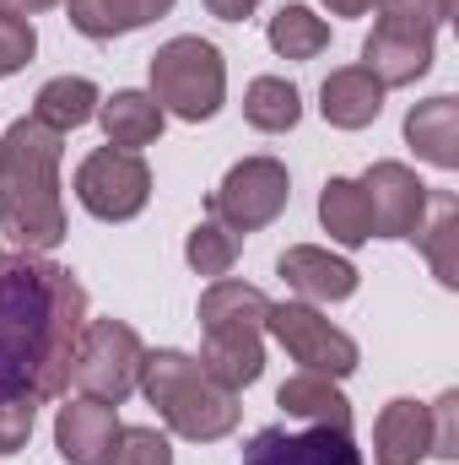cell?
Instances as JSON below:
<instances>
[{
    "mask_svg": "<svg viewBox=\"0 0 459 465\" xmlns=\"http://www.w3.org/2000/svg\"><path fill=\"white\" fill-rule=\"evenodd\" d=\"M287 201H292L287 163H276V157H243V163L228 168V179L211 190V217L243 238V232L270 228L287 212Z\"/></svg>",
    "mask_w": 459,
    "mask_h": 465,
    "instance_id": "6",
    "label": "cell"
},
{
    "mask_svg": "<svg viewBox=\"0 0 459 465\" xmlns=\"http://www.w3.org/2000/svg\"><path fill=\"white\" fill-rule=\"evenodd\" d=\"M384 109V87L362 71V65H341L325 76L319 87V114L330 119L336 130H367Z\"/></svg>",
    "mask_w": 459,
    "mask_h": 465,
    "instance_id": "15",
    "label": "cell"
},
{
    "mask_svg": "<svg viewBox=\"0 0 459 465\" xmlns=\"http://www.w3.org/2000/svg\"><path fill=\"white\" fill-rule=\"evenodd\" d=\"M243 465H362V450L341 428H259L243 444Z\"/></svg>",
    "mask_w": 459,
    "mask_h": 465,
    "instance_id": "10",
    "label": "cell"
},
{
    "mask_svg": "<svg viewBox=\"0 0 459 465\" xmlns=\"http://www.w3.org/2000/svg\"><path fill=\"white\" fill-rule=\"evenodd\" d=\"M141 357H146V347H141V336L124 320H87L82 347H76V368H71V384L82 395H93V401L119 406L141 384Z\"/></svg>",
    "mask_w": 459,
    "mask_h": 465,
    "instance_id": "5",
    "label": "cell"
},
{
    "mask_svg": "<svg viewBox=\"0 0 459 465\" xmlns=\"http://www.w3.org/2000/svg\"><path fill=\"white\" fill-rule=\"evenodd\" d=\"M60 152L65 135L33 114H22L0 135V232L11 249L49 254L65 238Z\"/></svg>",
    "mask_w": 459,
    "mask_h": 465,
    "instance_id": "2",
    "label": "cell"
},
{
    "mask_svg": "<svg viewBox=\"0 0 459 465\" xmlns=\"http://www.w3.org/2000/svg\"><path fill=\"white\" fill-rule=\"evenodd\" d=\"M119 433V411L109 401H93V395H76L60 406L54 417V450L65 465H103V455L114 450Z\"/></svg>",
    "mask_w": 459,
    "mask_h": 465,
    "instance_id": "11",
    "label": "cell"
},
{
    "mask_svg": "<svg viewBox=\"0 0 459 465\" xmlns=\"http://www.w3.org/2000/svg\"><path fill=\"white\" fill-rule=\"evenodd\" d=\"M76 201H82L98 223H130V217H141L146 201H151V168L141 163V152L98 146V152L82 157V168H76Z\"/></svg>",
    "mask_w": 459,
    "mask_h": 465,
    "instance_id": "7",
    "label": "cell"
},
{
    "mask_svg": "<svg viewBox=\"0 0 459 465\" xmlns=\"http://www.w3.org/2000/svg\"><path fill=\"white\" fill-rule=\"evenodd\" d=\"M265 331L287 347L292 362H303V373L346 379V373H356V362H362L356 341H351L346 331H336L314 303H270Z\"/></svg>",
    "mask_w": 459,
    "mask_h": 465,
    "instance_id": "8",
    "label": "cell"
},
{
    "mask_svg": "<svg viewBox=\"0 0 459 465\" xmlns=\"http://www.w3.org/2000/svg\"><path fill=\"white\" fill-rule=\"evenodd\" d=\"M60 0H0V11H16V16H33V11H49Z\"/></svg>",
    "mask_w": 459,
    "mask_h": 465,
    "instance_id": "34",
    "label": "cell"
},
{
    "mask_svg": "<svg viewBox=\"0 0 459 465\" xmlns=\"http://www.w3.org/2000/svg\"><path fill=\"white\" fill-rule=\"evenodd\" d=\"M87 331V287L49 254L0 249V401H60Z\"/></svg>",
    "mask_w": 459,
    "mask_h": 465,
    "instance_id": "1",
    "label": "cell"
},
{
    "mask_svg": "<svg viewBox=\"0 0 459 465\" xmlns=\"http://www.w3.org/2000/svg\"><path fill=\"white\" fill-rule=\"evenodd\" d=\"M151 98L162 104V114H179L184 124H200L222 109L228 98V65H222V49L184 33V38H168L157 54H151Z\"/></svg>",
    "mask_w": 459,
    "mask_h": 465,
    "instance_id": "4",
    "label": "cell"
},
{
    "mask_svg": "<svg viewBox=\"0 0 459 465\" xmlns=\"http://www.w3.org/2000/svg\"><path fill=\"white\" fill-rule=\"evenodd\" d=\"M276 406H281L292 422L351 433V401L336 390V379H325V373H292V379L276 390Z\"/></svg>",
    "mask_w": 459,
    "mask_h": 465,
    "instance_id": "17",
    "label": "cell"
},
{
    "mask_svg": "<svg viewBox=\"0 0 459 465\" xmlns=\"http://www.w3.org/2000/svg\"><path fill=\"white\" fill-rule=\"evenodd\" d=\"M416 243H422L433 276L444 287H459V201L449 190H433L427 195V217L416 228Z\"/></svg>",
    "mask_w": 459,
    "mask_h": 465,
    "instance_id": "22",
    "label": "cell"
},
{
    "mask_svg": "<svg viewBox=\"0 0 459 465\" xmlns=\"http://www.w3.org/2000/svg\"><path fill=\"white\" fill-rule=\"evenodd\" d=\"M65 11H71V27L82 38H98L103 44V38H124V33L168 16L173 0H65Z\"/></svg>",
    "mask_w": 459,
    "mask_h": 465,
    "instance_id": "19",
    "label": "cell"
},
{
    "mask_svg": "<svg viewBox=\"0 0 459 465\" xmlns=\"http://www.w3.org/2000/svg\"><path fill=\"white\" fill-rule=\"evenodd\" d=\"M195 362L222 390H249L265 373V341H259V331H206V347Z\"/></svg>",
    "mask_w": 459,
    "mask_h": 465,
    "instance_id": "16",
    "label": "cell"
},
{
    "mask_svg": "<svg viewBox=\"0 0 459 465\" xmlns=\"http://www.w3.org/2000/svg\"><path fill=\"white\" fill-rule=\"evenodd\" d=\"M98 119H103V135H109V146L119 152H141V146H151L157 135H162V104L151 98V93H135V87H124L114 98H103L98 104Z\"/></svg>",
    "mask_w": 459,
    "mask_h": 465,
    "instance_id": "20",
    "label": "cell"
},
{
    "mask_svg": "<svg viewBox=\"0 0 459 465\" xmlns=\"http://www.w3.org/2000/svg\"><path fill=\"white\" fill-rule=\"evenodd\" d=\"M356 190H362L373 238H416L422 217H427V195H433L416 179V168H405V163H373L356 179Z\"/></svg>",
    "mask_w": 459,
    "mask_h": 465,
    "instance_id": "9",
    "label": "cell"
},
{
    "mask_svg": "<svg viewBox=\"0 0 459 465\" xmlns=\"http://www.w3.org/2000/svg\"><path fill=\"white\" fill-rule=\"evenodd\" d=\"M98 87L87 82V76H54V82H44L38 87V98H33V119H44L49 130H82L87 119H98Z\"/></svg>",
    "mask_w": 459,
    "mask_h": 465,
    "instance_id": "23",
    "label": "cell"
},
{
    "mask_svg": "<svg viewBox=\"0 0 459 465\" xmlns=\"http://www.w3.org/2000/svg\"><path fill=\"white\" fill-rule=\"evenodd\" d=\"M238 254H243V238L232 228H222L217 217H206V223H195L190 238H184V260H190V271L195 276H211V282H222L232 265H238Z\"/></svg>",
    "mask_w": 459,
    "mask_h": 465,
    "instance_id": "27",
    "label": "cell"
},
{
    "mask_svg": "<svg viewBox=\"0 0 459 465\" xmlns=\"http://www.w3.org/2000/svg\"><path fill=\"white\" fill-rule=\"evenodd\" d=\"M103 465H173V450L157 428H119Z\"/></svg>",
    "mask_w": 459,
    "mask_h": 465,
    "instance_id": "29",
    "label": "cell"
},
{
    "mask_svg": "<svg viewBox=\"0 0 459 465\" xmlns=\"http://www.w3.org/2000/svg\"><path fill=\"white\" fill-rule=\"evenodd\" d=\"M433 455V422L422 401H389L373 422V460L378 465H416Z\"/></svg>",
    "mask_w": 459,
    "mask_h": 465,
    "instance_id": "14",
    "label": "cell"
},
{
    "mask_svg": "<svg viewBox=\"0 0 459 465\" xmlns=\"http://www.w3.org/2000/svg\"><path fill=\"white\" fill-rule=\"evenodd\" d=\"M243 119L254 130H265V135H281V130H292L303 119V93L287 76H259L243 93Z\"/></svg>",
    "mask_w": 459,
    "mask_h": 465,
    "instance_id": "24",
    "label": "cell"
},
{
    "mask_svg": "<svg viewBox=\"0 0 459 465\" xmlns=\"http://www.w3.org/2000/svg\"><path fill=\"white\" fill-rule=\"evenodd\" d=\"M433 422V460H459V390H444L427 406Z\"/></svg>",
    "mask_w": 459,
    "mask_h": 465,
    "instance_id": "31",
    "label": "cell"
},
{
    "mask_svg": "<svg viewBox=\"0 0 459 465\" xmlns=\"http://www.w3.org/2000/svg\"><path fill=\"white\" fill-rule=\"evenodd\" d=\"M265 38H270V49H276L281 60H314V54H325V44H330V22L314 16L308 5H281V11L270 16Z\"/></svg>",
    "mask_w": 459,
    "mask_h": 465,
    "instance_id": "25",
    "label": "cell"
},
{
    "mask_svg": "<svg viewBox=\"0 0 459 465\" xmlns=\"http://www.w3.org/2000/svg\"><path fill=\"white\" fill-rule=\"evenodd\" d=\"M33 49H38L33 22L16 16V11H0V76H16V71L33 60Z\"/></svg>",
    "mask_w": 459,
    "mask_h": 465,
    "instance_id": "30",
    "label": "cell"
},
{
    "mask_svg": "<svg viewBox=\"0 0 459 465\" xmlns=\"http://www.w3.org/2000/svg\"><path fill=\"white\" fill-rule=\"evenodd\" d=\"M270 298L249 282H211L200 292V331H265Z\"/></svg>",
    "mask_w": 459,
    "mask_h": 465,
    "instance_id": "21",
    "label": "cell"
},
{
    "mask_svg": "<svg viewBox=\"0 0 459 465\" xmlns=\"http://www.w3.org/2000/svg\"><path fill=\"white\" fill-rule=\"evenodd\" d=\"M405 141H411V152H416L422 163H433V168H459V104L449 93L416 104V109L405 114Z\"/></svg>",
    "mask_w": 459,
    "mask_h": 465,
    "instance_id": "18",
    "label": "cell"
},
{
    "mask_svg": "<svg viewBox=\"0 0 459 465\" xmlns=\"http://www.w3.org/2000/svg\"><path fill=\"white\" fill-rule=\"evenodd\" d=\"M319 223H325V232H330L336 243H346V249H356V243L373 238V223H367V206H362L356 179H330V184L319 190Z\"/></svg>",
    "mask_w": 459,
    "mask_h": 465,
    "instance_id": "26",
    "label": "cell"
},
{
    "mask_svg": "<svg viewBox=\"0 0 459 465\" xmlns=\"http://www.w3.org/2000/svg\"><path fill=\"white\" fill-rule=\"evenodd\" d=\"M325 5H330V16H362L373 0H325Z\"/></svg>",
    "mask_w": 459,
    "mask_h": 465,
    "instance_id": "35",
    "label": "cell"
},
{
    "mask_svg": "<svg viewBox=\"0 0 459 465\" xmlns=\"http://www.w3.org/2000/svg\"><path fill=\"white\" fill-rule=\"evenodd\" d=\"M157 417L168 422V433L190 439V444H217L228 439L243 417L238 390H222L217 379H206V368L179 347H157L141 357V384H135Z\"/></svg>",
    "mask_w": 459,
    "mask_h": 465,
    "instance_id": "3",
    "label": "cell"
},
{
    "mask_svg": "<svg viewBox=\"0 0 459 465\" xmlns=\"http://www.w3.org/2000/svg\"><path fill=\"white\" fill-rule=\"evenodd\" d=\"M254 5H259V0H206V11H211L217 22H243V16H254Z\"/></svg>",
    "mask_w": 459,
    "mask_h": 465,
    "instance_id": "33",
    "label": "cell"
},
{
    "mask_svg": "<svg viewBox=\"0 0 459 465\" xmlns=\"http://www.w3.org/2000/svg\"><path fill=\"white\" fill-rule=\"evenodd\" d=\"M276 271L303 303H346L356 292V265L330 254V249H319V243H292L276 260Z\"/></svg>",
    "mask_w": 459,
    "mask_h": 465,
    "instance_id": "12",
    "label": "cell"
},
{
    "mask_svg": "<svg viewBox=\"0 0 459 465\" xmlns=\"http://www.w3.org/2000/svg\"><path fill=\"white\" fill-rule=\"evenodd\" d=\"M33 417H38L33 401H0V455L27 450V439H33Z\"/></svg>",
    "mask_w": 459,
    "mask_h": 465,
    "instance_id": "32",
    "label": "cell"
},
{
    "mask_svg": "<svg viewBox=\"0 0 459 465\" xmlns=\"http://www.w3.org/2000/svg\"><path fill=\"white\" fill-rule=\"evenodd\" d=\"M373 5H378V27L433 38V33L449 22V5H454V0H373Z\"/></svg>",
    "mask_w": 459,
    "mask_h": 465,
    "instance_id": "28",
    "label": "cell"
},
{
    "mask_svg": "<svg viewBox=\"0 0 459 465\" xmlns=\"http://www.w3.org/2000/svg\"><path fill=\"white\" fill-rule=\"evenodd\" d=\"M362 71L389 93V87H411L433 71V38L416 33H395V27H373L362 44Z\"/></svg>",
    "mask_w": 459,
    "mask_h": 465,
    "instance_id": "13",
    "label": "cell"
}]
</instances>
